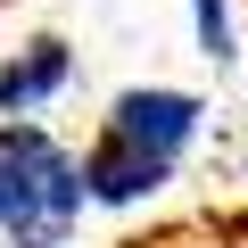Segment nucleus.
<instances>
[{
	"label": "nucleus",
	"mask_w": 248,
	"mask_h": 248,
	"mask_svg": "<svg viewBox=\"0 0 248 248\" xmlns=\"http://www.w3.org/2000/svg\"><path fill=\"white\" fill-rule=\"evenodd\" d=\"M66 42L58 33H42V42H25V58H9V66H0V108H9V116H33L58 83H66Z\"/></svg>",
	"instance_id": "7ed1b4c3"
},
{
	"label": "nucleus",
	"mask_w": 248,
	"mask_h": 248,
	"mask_svg": "<svg viewBox=\"0 0 248 248\" xmlns=\"http://www.w3.org/2000/svg\"><path fill=\"white\" fill-rule=\"evenodd\" d=\"M199 9V42H207V58H232V17H223V0H190Z\"/></svg>",
	"instance_id": "20e7f679"
},
{
	"label": "nucleus",
	"mask_w": 248,
	"mask_h": 248,
	"mask_svg": "<svg viewBox=\"0 0 248 248\" xmlns=\"http://www.w3.org/2000/svg\"><path fill=\"white\" fill-rule=\"evenodd\" d=\"M83 215V174L42 124H0V232L9 248H66Z\"/></svg>",
	"instance_id": "f257e3e1"
},
{
	"label": "nucleus",
	"mask_w": 248,
	"mask_h": 248,
	"mask_svg": "<svg viewBox=\"0 0 248 248\" xmlns=\"http://www.w3.org/2000/svg\"><path fill=\"white\" fill-rule=\"evenodd\" d=\"M99 133H108L116 149L149 157V166H174L182 141L199 133V99H190V91H124V99L99 116Z\"/></svg>",
	"instance_id": "f03ea898"
}]
</instances>
